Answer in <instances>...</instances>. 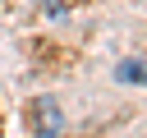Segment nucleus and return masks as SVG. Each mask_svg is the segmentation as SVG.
Returning a JSON list of instances; mask_svg holds the SVG:
<instances>
[{"mask_svg": "<svg viewBox=\"0 0 147 138\" xmlns=\"http://www.w3.org/2000/svg\"><path fill=\"white\" fill-rule=\"evenodd\" d=\"M115 78H119V83H147V64H138V60H124V64L115 69Z\"/></svg>", "mask_w": 147, "mask_h": 138, "instance_id": "1", "label": "nucleus"}, {"mask_svg": "<svg viewBox=\"0 0 147 138\" xmlns=\"http://www.w3.org/2000/svg\"><path fill=\"white\" fill-rule=\"evenodd\" d=\"M46 138H51V133H46Z\"/></svg>", "mask_w": 147, "mask_h": 138, "instance_id": "2", "label": "nucleus"}]
</instances>
